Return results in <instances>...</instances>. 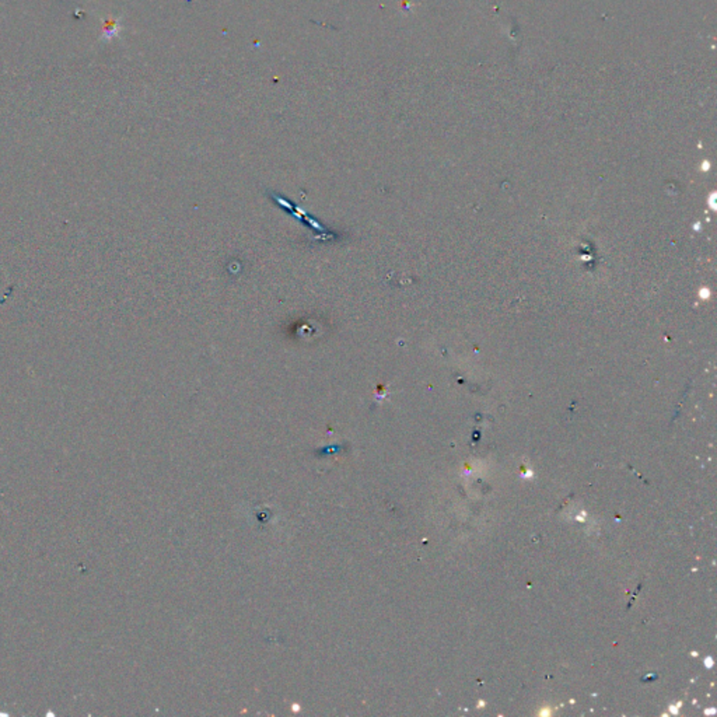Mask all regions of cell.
Here are the masks:
<instances>
[{"instance_id": "1", "label": "cell", "mask_w": 717, "mask_h": 717, "mask_svg": "<svg viewBox=\"0 0 717 717\" xmlns=\"http://www.w3.org/2000/svg\"><path fill=\"white\" fill-rule=\"evenodd\" d=\"M271 198H272V200H273V202H276V203H278V205H279L283 210H287L289 213H292L293 216H296L300 221L306 223L310 228H313V231H315V233H318V234H322V235L328 234V230H327V228H325V227H324V226H322V224H321L317 219H314L313 216L307 214L304 210H301L299 206H294L292 202L286 200V199H285V196L278 195V193H272V196H271Z\"/></svg>"}]
</instances>
